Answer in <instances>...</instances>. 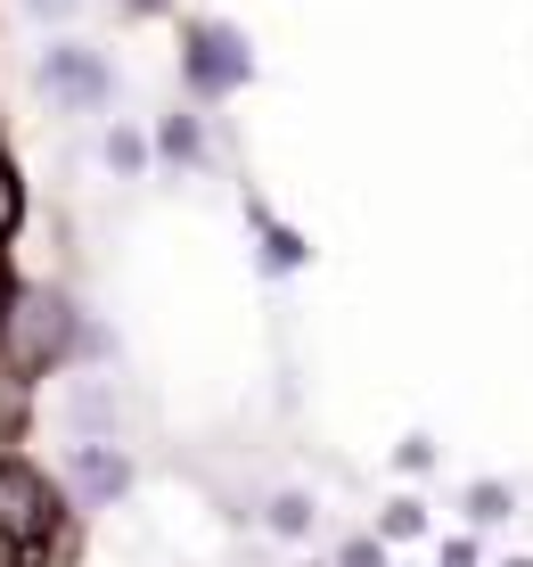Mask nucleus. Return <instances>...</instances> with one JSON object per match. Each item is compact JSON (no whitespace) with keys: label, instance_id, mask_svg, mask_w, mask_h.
Wrapping results in <instances>:
<instances>
[{"label":"nucleus","instance_id":"1a4fd4ad","mask_svg":"<svg viewBox=\"0 0 533 567\" xmlns=\"http://www.w3.org/2000/svg\"><path fill=\"white\" fill-rule=\"evenodd\" d=\"M337 567H386V551H378V543L362 535V543H345V559H337Z\"/></svg>","mask_w":533,"mask_h":567},{"label":"nucleus","instance_id":"9b49d317","mask_svg":"<svg viewBox=\"0 0 533 567\" xmlns=\"http://www.w3.org/2000/svg\"><path fill=\"white\" fill-rule=\"evenodd\" d=\"M25 9H33V17H58V9H66V0H25Z\"/></svg>","mask_w":533,"mask_h":567},{"label":"nucleus","instance_id":"20e7f679","mask_svg":"<svg viewBox=\"0 0 533 567\" xmlns=\"http://www.w3.org/2000/svg\"><path fill=\"white\" fill-rule=\"evenodd\" d=\"M42 91L66 115H91V107L115 100V66L98 50H83V42H58V50H42Z\"/></svg>","mask_w":533,"mask_h":567},{"label":"nucleus","instance_id":"6e6552de","mask_svg":"<svg viewBox=\"0 0 533 567\" xmlns=\"http://www.w3.org/2000/svg\"><path fill=\"white\" fill-rule=\"evenodd\" d=\"M419 526H427L419 502H394V511H386V535H419Z\"/></svg>","mask_w":533,"mask_h":567},{"label":"nucleus","instance_id":"9d476101","mask_svg":"<svg viewBox=\"0 0 533 567\" xmlns=\"http://www.w3.org/2000/svg\"><path fill=\"white\" fill-rule=\"evenodd\" d=\"M124 9H132V17H156V9H173V0H124Z\"/></svg>","mask_w":533,"mask_h":567},{"label":"nucleus","instance_id":"f03ea898","mask_svg":"<svg viewBox=\"0 0 533 567\" xmlns=\"http://www.w3.org/2000/svg\"><path fill=\"white\" fill-rule=\"evenodd\" d=\"M0 346H9V370H0V379H42V370L74 346V312L58 305L50 288H25V297H9Z\"/></svg>","mask_w":533,"mask_h":567},{"label":"nucleus","instance_id":"0eeeda50","mask_svg":"<svg viewBox=\"0 0 533 567\" xmlns=\"http://www.w3.org/2000/svg\"><path fill=\"white\" fill-rule=\"evenodd\" d=\"M271 526H280V535H304V526H312V502H304V494L271 502Z\"/></svg>","mask_w":533,"mask_h":567},{"label":"nucleus","instance_id":"f8f14e48","mask_svg":"<svg viewBox=\"0 0 533 567\" xmlns=\"http://www.w3.org/2000/svg\"><path fill=\"white\" fill-rule=\"evenodd\" d=\"M0 567H25V559H17V551H9V543H0Z\"/></svg>","mask_w":533,"mask_h":567},{"label":"nucleus","instance_id":"7ed1b4c3","mask_svg":"<svg viewBox=\"0 0 533 567\" xmlns=\"http://www.w3.org/2000/svg\"><path fill=\"white\" fill-rule=\"evenodd\" d=\"M181 66H189L197 100H230V91L254 74V58H247V33L239 25H213V17H206V25H189V58H181Z\"/></svg>","mask_w":533,"mask_h":567},{"label":"nucleus","instance_id":"f257e3e1","mask_svg":"<svg viewBox=\"0 0 533 567\" xmlns=\"http://www.w3.org/2000/svg\"><path fill=\"white\" fill-rule=\"evenodd\" d=\"M58 526H66V502H58V485H50L33 461L0 453V543H9V551L33 567V559L58 543Z\"/></svg>","mask_w":533,"mask_h":567},{"label":"nucleus","instance_id":"39448f33","mask_svg":"<svg viewBox=\"0 0 533 567\" xmlns=\"http://www.w3.org/2000/svg\"><path fill=\"white\" fill-rule=\"evenodd\" d=\"M74 485H83V502H115L132 485L124 453H107V444H74Z\"/></svg>","mask_w":533,"mask_h":567},{"label":"nucleus","instance_id":"423d86ee","mask_svg":"<svg viewBox=\"0 0 533 567\" xmlns=\"http://www.w3.org/2000/svg\"><path fill=\"white\" fill-rule=\"evenodd\" d=\"M17 223H25V189H17V165L0 156V239H17Z\"/></svg>","mask_w":533,"mask_h":567},{"label":"nucleus","instance_id":"ddd939ff","mask_svg":"<svg viewBox=\"0 0 533 567\" xmlns=\"http://www.w3.org/2000/svg\"><path fill=\"white\" fill-rule=\"evenodd\" d=\"M509 567H533V559H509Z\"/></svg>","mask_w":533,"mask_h":567}]
</instances>
